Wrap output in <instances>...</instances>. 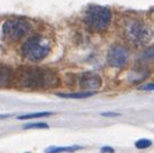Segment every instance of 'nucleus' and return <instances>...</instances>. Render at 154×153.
Instances as JSON below:
<instances>
[{
  "instance_id": "nucleus-1",
  "label": "nucleus",
  "mask_w": 154,
  "mask_h": 153,
  "mask_svg": "<svg viewBox=\"0 0 154 153\" xmlns=\"http://www.w3.org/2000/svg\"><path fill=\"white\" fill-rule=\"evenodd\" d=\"M16 80L20 87L28 89H48L59 84L57 73L44 67H21L16 73Z\"/></svg>"
},
{
  "instance_id": "nucleus-2",
  "label": "nucleus",
  "mask_w": 154,
  "mask_h": 153,
  "mask_svg": "<svg viewBox=\"0 0 154 153\" xmlns=\"http://www.w3.org/2000/svg\"><path fill=\"white\" fill-rule=\"evenodd\" d=\"M121 33L123 38L132 46L141 47L149 45L154 38L152 27L141 18L128 17L121 25Z\"/></svg>"
},
{
  "instance_id": "nucleus-3",
  "label": "nucleus",
  "mask_w": 154,
  "mask_h": 153,
  "mask_svg": "<svg viewBox=\"0 0 154 153\" xmlns=\"http://www.w3.org/2000/svg\"><path fill=\"white\" fill-rule=\"evenodd\" d=\"M53 42L49 37L45 35H32L28 37L21 45L20 54L23 55V58L27 61L37 63L42 61L48 56L51 52Z\"/></svg>"
},
{
  "instance_id": "nucleus-4",
  "label": "nucleus",
  "mask_w": 154,
  "mask_h": 153,
  "mask_svg": "<svg viewBox=\"0 0 154 153\" xmlns=\"http://www.w3.org/2000/svg\"><path fill=\"white\" fill-rule=\"evenodd\" d=\"M83 19L91 30L95 33H105L112 23L113 14L109 8L92 5L86 8Z\"/></svg>"
},
{
  "instance_id": "nucleus-5",
  "label": "nucleus",
  "mask_w": 154,
  "mask_h": 153,
  "mask_svg": "<svg viewBox=\"0 0 154 153\" xmlns=\"http://www.w3.org/2000/svg\"><path fill=\"white\" fill-rule=\"evenodd\" d=\"M31 23L26 18H10L2 25V37L9 42H15L23 38L31 30Z\"/></svg>"
},
{
  "instance_id": "nucleus-6",
  "label": "nucleus",
  "mask_w": 154,
  "mask_h": 153,
  "mask_svg": "<svg viewBox=\"0 0 154 153\" xmlns=\"http://www.w3.org/2000/svg\"><path fill=\"white\" fill-rule=\"evenodd\" d=\"M130 61V52L126 47L115 44L107 52V63L113 68H123Z\"/></svg>"
},
{
  "instance_id": "nucleus-7",
  "label": "nucleus",
  "mask_w": 154,
  "mask_h": 153,
  "mask_svg": "<svg viewBox=\"0 0 154 153\" xmlns=\"http://www.w3.org/2000/svg\"><path fill=\"white\" fill-rule=\"evenodd\" d=\"M79 86L84 92H93V89H98L102 86V78L94 72H85L79 77Z\"/></svg>"
},
{
  "instance_id": "nucleus-8",
  "label": "nucleus",
  "mask_w": 154,
  "mask_h": 153,
  "mask_svg": "<svg viewBox=\"0 0 154 153\" xmlns=\"http://www.w3.org/2000/svg\"><path fill=\"white\" fill-rule=\"evenodd\" d=\"M14 80V70L9 66L0 64V87H8Z\"/></svg>"
},
{
  "instance_id": "nucleus-9",
  "label": "nucleus",
  "mask_w": 154,
  "mask_h": 153,
  "mask_svg": "<svg viewBox=\"0 0 154 153\" xmlns=\"http://www.w3.org/2000/svg\"><path fill=\"white\" fill-rule=\"evenodd\" d=\"M139 63L141 65H150L154 64V46H150L145 48L139 56Z\"/></svg>"
},
{
  "instance_id": "nucleus-10",
  "label": "nucleus",
  "mask_w": 154,
  "mask_h": 153,
  "mask_svg": "<svg viewBox=\"0 0 154 153\" xmlns=\"http://www.w3.org/2000/svg\"><path fill=\"white\" fill-rule=\"evenodd\" d=\"M95 94L94 92H79V93H58L57 95L64 98H86V97H91Z\"/></svg>"
},
{
  "instance_id": "nucleus-11",
  "label": "nucleus",
  "mask_w": 154,
  "mask_h": 153,
  "mask_svg": "<svg viewBox=\"0 0 154 153\" xmlns=\"http://www.w3.org/2000/svg\"><path fill=\"white\" fill-rule=\"evenodd\" d=\"M82 149L79 145H73V146H59V148H49L47 149V153H59V152H74L76 150Z\"/></svg>"
},
{
  "instance_id": "nucleus-12",
  "label": "nucleus",
  "mask_w": 154,
  "mask_h": 153,
  "mask_svg": "<svg viewBox=\"0 0 154 153\" xmlns=\"http://www.w3.org/2000/svg\"><path fill=\"white\" fill-rule=\"evenodd\" d=\"M53 112H39V113H32V114H26L18 116V120H28V119H36V117H45V116H49L53 115Z\"/></svg>"
},
{
  "instance_id": "nucleus-13",
  "label": "nucleus",
  "mask_w": 154,
  "mask_h": 153,
  "mask_svg": "<svg viewBox=\"0 0 154 153\" xmlns=\"http://www.w3.org/2000/svg\"><path fill=\"white\" fill-rule=\"evenodd\" d=\"M152 145V141L149 140V139H141L139 141H136L135 143V146L137 148V149H146V148H150Z\"/></svg>"
},
{
  "instance_id": "nucleus-14",
  "label": "nucleus",
  "mask_w": 154,
  "mask_h": 153,
  "mask_svg": "<svg viewBox=\"0 0 154 153\" xmlns=\"http://www.w3.org/2000/svg\"><path fill=\"white\" fill-rule=\"evenodd\" d=\"M48 125L46 123H30V124H26L23 129L28 130V129H47Z\"/></svg>"
},
{
  "instance_id": "nucleus-15",
  "label": "nucleus",
  "mask_w": 154,
  "mask_h": 153,
  "mask_svg": "<svg viewBox=\"0 0 154 153\" xmlns=\"http://www.w3.org/2000/svg\"><path fill=\"white\" fill-rule=\"evenodd\" d=\"M141 89H143V91H154V83H150V84L144 85V86L141 87Z\"/></svg>"
},
{
  "instance_id": "nucleus-16",
  "label": "nucleus",
  "mask_w": 154,
  "mask_h": 153,
  "mask_svg": "<svg viewBox=\"0 0 154 153\" xmlns=\"http://www.w3.org/2000/svg\"><path fill=\"white\" fill-rule=\"evenodd\" d=\"M102 152L103 153H113L114 152V149L109 148V146H104V148L102 149Z\"/></svg>"
},
{
  "instance_id": "nucleus-17",
  "label": "nucleus",
  "mask_w": 154,
  "mask_h": 153,
  "mask_svg": "<svg viewBox=\"0 0 154 153\" xmlns=\"http://www.w3.org/2000/svg\"><path fill=\"white\" fill-rule=\"evenodd\" d=\"M103 116H119V114L117 113H114V112H105V113H103Z\"/></svg>"
},
{
  "instance_id": "nucleus-18",
  "label": "nucleus",
  "mask_w": 154,
  "mask_h": 153,
  "mask_svg": "<svg viewBox=\"0 0 154 153\" xmlns=\"http://www.w3.org/2000/svg\"><path fill=\"white\" fill-rule=\"evenodd\" d=\"M153 19H154V18H153Z\"/></svg>"
}]
</instances>
